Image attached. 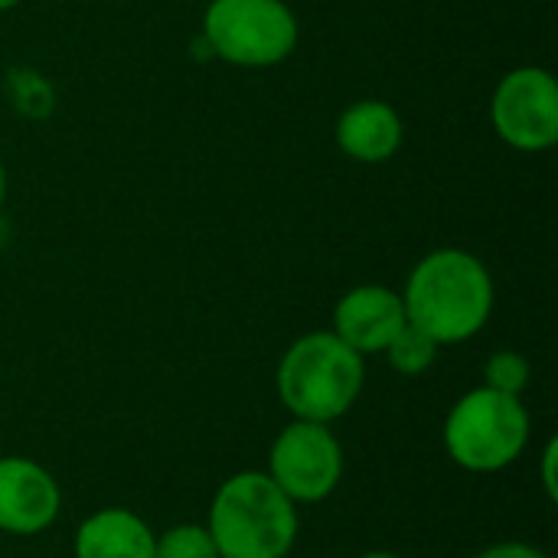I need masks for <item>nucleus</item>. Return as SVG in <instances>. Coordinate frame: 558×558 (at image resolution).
<instances>
[{
    "label": "nucleus",
    "mask_w": 558,
    "mask_h": 558,
    "mask_svg": "<svg viewBox=\"0 0 558 558\" xmlns=\"http://www.w3.org/2000/svg\"><path fill=\"white\" fill-rule=\"evenodd\" d=\"M298 16L284 0H213L203 13L209 49L245 69L284 62L298 46Z\"/></svg>",
    "instance_id": "obj_5"
},
{
    "label": "nucleus",
    "mask_w": 558,
    "mask_h": 558,
    "mask_svg": "<svg viewBox=\"0 0 558 558\" xmlns=\"http://www.w3.org/2000/svg\"><path fill=\"white\" fill-rule=\"evenodd\" d=\"M206 530L219 558H288L301 520L298 504L265 471H242L219 484Z\"/></svg>",
    "instance_id": "obj_2"
},
{
    "label": "nucleus",
    "mask_w": 558,
    "mask_h": 558,
    "mask_svg": "<svg viewBox=\"0 0 558 558\" xmlns=\"http://www.w3.org/2000/svg\"><path fill=\"white\" fill-rule=\"evenodd\" d=\"M265 474L294 504H320L343 477V448L330 425L294 418L275 438Z\"/></svg>",
    "instance_id": "obj_6"
},
{
    "label": "nucleus",
    "mask_w": 558,
    "mask_h": 558,
    "mask_svg": "<svg viewBox=\"0 0 558 558\" xmlns=\"http://www.w3.org/2000/svg\"><path fill=\"white\" fill-rule=\"evenodd\" d=\"M405 317L438 347L477 337L494 311V278L487 265L464 248L425 255L402 291Z\"/></svg>",
    "instance_id": "obj_1"
},
{
    "label": "nucleus",
    "mask_w": 558,
    "mask_h": 558,
    "mask_svg": "<svg viewBox=\"0 0 558 558\" xmlns=\"http://www.w3.org/2000/svg\"><path fill=\"white\" fill-rule=\"evenodd\" d=\"M154 558H219V553H216V543L206 526L180 523L157 536Z\"/></svg>",
    "instance_id": "obj_13"
},
{
    "label": "nucleus",
    "mask_w": 558,
    "mask_h": 558,
    "mask_svg": "<svg viewBox=\"0 0 558 558\" xmlns=\"http://www.w3.org/2000/svg\"><path fill=\"white\" fill-rule=\"evenodd\" d=\"M62 490L56 477L29 458H0V530L36 536L56 523Z\"/></svg>",
    "instance_id": "obj_8"
},
{
    "label": "nucleus",
    "mask_w": 558,
    "mask_h": 558,
    "mask_svg": "<svg viewBox=\"0 0 558 558\" xmlns=\"http://www.w3.org/2000/svg\"><path fill=\"white\" fill-rule=\"evenodd\" d=\"M360 558H399V556H392V553H366V556H360Z\"/></svg>",
    "instance_id": "obj_18"
},
{
    "label": "nucleus",
    "mask_w": 558,
    "mask_h": 558,
    "mask_svg": "<svg viewBox=\"0 0 558 558\" xmlns=\"http://www.w3.org/2000/svg\"><path fill=\"white\" fill-rule=\"evenodd\" d=\"M154 530L124 507L92 513L75 533V558H154Z\"/></svg>",
    "instance_id": "obj_11"
},
{
    "label": "nucleus",
    "mask_w": 558,
    "mask_h": 558,
    "mask_svg": "<svg viewBox=\"0 0 558 558\" xmlns=\"http://www.w3.org/2000/svg\"><path fill=\"white\" fill-rule=\"evenodd\" d=\"M366 383V363L333 330L304 333L278 363V396L301 422L343 418Z\"/></svg>",
    "instance_id": "obj_3"
},
{
    "label": "nucleus",
    "mask_w": 558,
    "mask_h": 558,
    "mask_svg": "<svg viewBox=\"0 0 558 558\" xmlns=\"http://www.w3.org/2000/svg\"><path fill=\"white\" fill-rule=\"evenodd\" d=\"M386 356H389V366H392L396 373H402V376H422V373H428V369L435 366V360H438V343H435L425 330L405 324V327L396 333V340L386 347Z\"/></svg>",
    "instance_id": "obj_12"
},
{
    "label": "nucleus",
    "mask_w": 558,
    "mask_h": 558,
    "mask_svg": "<svg viewBox=\"0 0 558 558\" xmlns=\"http://www.w3.org/2000/svg\"><path fill=\"white\" fill-rule=\"evenodd\" d=\"M477 558H549L546 553L526 546V543H497L490 549H484Z\"/></svg>",
    "instance_id": "obj_15"
},
{
    "label": "nucleus",
    "mask_w": 558,
    "mask_h": 558,
    "mask_svg": "<svg viewBox=\"0 0 558 558\" xmlns=\"http://www.w3.org/2000/svg\"><path fill=\"white\" fill-rule=\"evenodd\" d=\"M494 131L517 150L536 154L558 141V85L539 65L513 69L500 78L490 101Z\"/></svg>",
    "instance_id": "obj_7"
},
{
    "label": "nucleus",
    "mask_w": 558,
    "mask_h": 558,
    "mask_svg": "<svg viewBox=\"0 0 558 558\" xmlns=\"http://www.w3.org/2000/svg\"><path fill=\"white\" fill-rule=\"evenodd\" d=\"M405 124L389 101L366 98L347 108L337 121V144L350 160L386 163L402 147Z\"/></svg>",
    "instance_id": "obj_10"
},
{
    "label": "nucleus",
    "mask_w": 558,
    "mask_h": 558,
    "mask_svg": "<svg viewBox=\"0 0 558 558\" xmlns=\"http://www.w3.org/2000/svg\"><path fill=\"white\" fill-rule=\"evenodd\" d=\"M3 199H7V170H3V160H0V209H3Z\"/></svg>",
    "instance_id": "obj_17"
},
{
    "label": "nucleus",
    "mask_w": 558,
    "mask_h": 558,
    "mask_svg": "<svg viewBox=\"0 0 558 558\" xmlns=\"http://www.w3.org/2000/svg\"><path fill=\"white\" fill-rule=\"evenodd\" d=\"M20 0H0V10H10V7H16Z\"/></svg>",
    "instance_id": "obj_19"
},
{
    "label": "nucleus",
    "mask_w": 558,
    "mask_h": 558,
    "mask_svg": "<svg viewBox=\"0 0 558 558\" xmlns=\"http://www.w3.org/2000/svg\"><path fill=\"white\" fill-rule=\"evenodd\" d=\"M409 324L402 294L386 284H363L353 288L337 301L333 311V333L356 350L360 356L386 353L396 333Z\"/></svg>",
    "instance_id": "obj_9"
},
{
    "label": "nucleus",
    "mask_w": 558,
    "mask_h": 558,
    "mask_svg": "<svg viewBox=\"0 0 558 558\" xmlns=\"http://www.w3.org/2000/svg\"><path fill=\"white\" fill-rule=\"evenodd\" d=\"M484 386L507 396H520L530 386V360L517 350L494 353L484 366Z\"/></svg>",
    "instance_id": "obj_14"
},
{
    "label": "nucleus",
    "mask_w": 558,
    "mask_h": 558,
    "mask_svg": "<svg viewBox=\"0 0 558 558\" xmlns=\"http://www.w3.org/2000/svg\"><path fill=\"white\" fill-rule=\"evenodd\" d=\"M556 461H558V441L549 438L546 441V451H543V487H546V497L556 500L558 487H556Z\"/></svg>",
    "instance_id": "obj_16"
},
{
    "label": "nucleus",
    "mask_w": 558,
    "mask_h": 558,
    "mask_svg": "<svg viewBox=\"0 0 558 558\" xmlns=\"http://www.w3.org/2000/svg\"><path fill=\"white\" fill-rule=\"evenodd\" d=\"M530 412L520 396L487 386L471 389L445 418V451L471 474H497L510 468L530 445Z\"/></svg>",
    "instance_id": "obj_4"
}]
</instances>
